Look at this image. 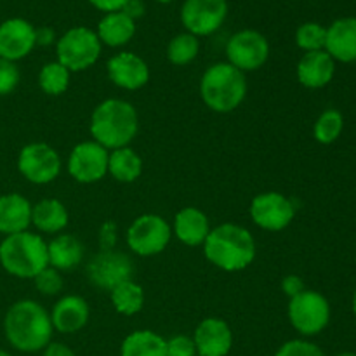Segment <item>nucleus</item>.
<instances>
[{
	"instance_id": "nucleus-1",
	"label": "nucleus",
	"mask_w": 356,
	"mask_h": 356,
	"mask_svg": "<svg viewBox=\"0 0 356 356\" xmlns=\"http://www.w3.org/2000/svg\"><path fill=\"white\" fill-rule=\"evenodd\" d=\"M51 315L31 299L17 301L7 309L3 332L10 346L23 353L42 351L52 341Z\"/></svg>"
},
{
	"instance_id": "nucleus-2",
	"label": "nucleus",
	"mask_w": 356,
	"mask_h": 356,
	"mask_svg": "<svg viewBox=\"0 0 356 356\" xmlns=\"http://www.w3.org/2000/svg\"><path fill=\"white\" fill-rule=\"evenodd\" d=\"M204 254L212 266L222 271H242L256 259V240L247 228L222 222L211 229Z\"/></svg>"
},
{
	"instance_id": "nucleus-3",
	"label": "nucleus",
	"mask_w": 356,
	"mask_h": 356,
	"mask_svg": "<svg viewBox=\"0 0 356 356\" xmlns=\"http://www.w3.org/2000/svg\"><path fill=\"white\" fill-rule=\"evenodd\" d=\"M89 129L92 141L99 143L108 152L124 148L138 136V111L129 101L106 99L94 108Z\"/></svg>"
},
{
	"instance_id": "nucleus-4",
	"label": "nucleus",
	"mask_w": 356,
	"mask_h": 356,
	"mask_svg": "<svg viewBox=\"0 0 356 356\" xmlns=\"http://www.w3.org/2000/svg\"><path fill=\"white\" fill-rule=\"evenodd\" d=\"M247 96L245 73L233 65L214 63L200 79V97L216 113H232Z\"/></svg>"
},
{
	"instance_id": "nucleus-5",
	"label": "nucleus",
	"mask_w": 356,
	"mask_h": 356,
	"mask_svg": "<svg viewBox=\"0 0 356 356\" xmlns=\"http://www.w3.org/2000/svg\"><path fill=\"white\" fill-rule=\"evenodd\" d=\"M0 264L13 277L33 280L49 266L47 243L40 235L28 229L7 235L0 243Z\"/></svg>"
},
{
	"instance_id": "nucleus-6",
	"label": "nucleus",
	"mask_w": 356,
	"mask_h": 356,
	"mask_svg": "<svg viewBox=\"0 0 356 356\" xmlns=\"http://www.w3.org/2000/svg\"><path fill=\"white\" fill-rule=\"evenodd\" d=\"M101 49H103V44L97 33L87 26L70 28L56 42L58 61L70 73L83 72L96 65L101 56Z\"/></svg>"
},
{
	"instance_id": "nucleus-7",
	"label": "nucleus",
	"mask_w": 356,
	"mask_h": 356,
	"mask_svg": "<svg viewBox=\"0 0 356 356\" xmlns=\"http://www.w3.org/2000/svg\"><path fill=\"white\" fill-rule=\"evenodd\" d=\"M287 313L291 325L305 337L318 336L330 322V305L327 298L309 289L291 299Z\"/></svg>"
},
{
	"instance_id": "nucleus-8",
	"label": "nucleus",
	"mask_w": 356,
	"mask_h": 356,
	"mask_svg": "<svg viewBox=\"0 0 356 356\" xmlns=\"http://www.w3.org/2000/svg\"><path fill=\"white\" fill-rule=\"evenodd\" d=\"M127 245L141 257H152L163 252L172 238V226L159 214H143L127 228Z\"/></svg>"
},
{
	"instance_id": "nucleus-9",
	"label": "nucleus",
	"mask_w": 356,
	"mask_h": 356,
	"mask_svg": "<svg viewBox=\"0 0 356 356\" xmlns=\"http://www.w3.org/2000/svg\"><path fill=\"white\" fill-rule=\"evenodd\" d=\"M61 156L45 143H30L17 156L21 176L33 184H49L61 174Z\"/></svg>"
},
{
	"instance_id": "nucleus-10",
	"label": "nucleus",
	"mask_w": 356,
	"mask_h": 356,
	"mask_svg": "<svg viewBox=\"0 0 356 356\" xmlns=\"http://www.w3.org/2000/svg\"><path fill=\"white\" fill-rule=\"evenodd\" d=\"M226 58L240 72H256L270 58L268 38L257 30L236 31L226 44Z\"/></svg>"
},
{
	"instance_id": "nucleus-11",
	"label": "nucleus",
	"mask_w": 356,
	"mask_h": 356,
	"mask_svg": "<svg viewBox=\"0 0 356 356\" xmlns=\"http://www.w3.org/2000/svg\"><path fill=\"white\" fill-rule=\"evenodd\" d=\"M87 278L94 287L101 291H111L125 280H132L134 264L132 259L118 250H101L89 261L86 268Z\"/></svg>"
},
{
	"instance_id": "nucleus-12",
	"label": "nucleus",
	"mask_w": 356,
	"mask_h": 356,
	"mask_svg": "<svg viewBox=\"0 0 356 356\" xmlns=\"http://www.w3.org/2000/svg\"><path fill=\"white\" fill-rule=\"evenodd\" d=\"M226 0H184L181 7L183 26L195 37H209L216 33L226 21Z\"/></svg>"
},
{
	"instance_id": "nucleus-13",
	"label": "nucleus",
	"mask_w": 356,
	"mask_h": 356,
	"mask_svg": "<svg viewBox=\"0 0 356 356\" xmlns=\"http://www.w3.org/2000/svg\"><path fill=\"white\" fill-rule=\"evenodd\" d=\"M250 218L254 225L266 232H282L296 218L294 202L278 191H266L250 202Z\"/></svg>"
},
{
	"instance_id": "nucleus-14",
	"label": "nucleus",
	"mask_w": 356,
	"mask_h": 356,
	"mask_svg": "<svg viewBox=\"0 0 356 356\" xmlns=\"http://www.w3.org/2000/svg\"><path fill=\"white\" fill-rule=\"evenodd\" d=\"M110 152L96 141L79 143L68 156V172L76 183L92 184L108 174Z\"/></svg>"
},
{
	"instance_id": "nucleus-15",
	"label": "nucleus",
	"mask_w": 356,
	"mask_h": 356,
	"mask_svg": "<svg viewBox=\"0 0 356 356\" xmlns=\"http://www.w3.org/2000/svg\"><path fill=\"white\" fill-rule=\"evenodd\" d=\"M37 47L35 26L23 17H10L0 23V58L19 61Z\"/></svg>"
},
{
	"instance_id": "nucleus-16",
	"label": "nucleus",
	"mask_w": 356,
	"mask_h": 356,
	"mask_svg": "<svg viewBox=\"0 0 356 356\" xmlns=\"http://www.w3.org/2000/svg\"><path fill=\"white\" fill-rule=\"evenodd\" d=\"M108 76L124 90H139L149 82V66L134 52H118L106 65Z\"/></svg>"
},
{
	"instance_id": "nucleus-17",
	"label": "nucleus",
	"mask_w": 356,
	"mask_h": 356,
	"mask_svg": "<svg viewBox=\"0 0 356 356\" xmlns=\"http://www.w3.org/2000/svg\"><path fill=\"white\" fill-rule=\"evenodd\" d=\"M198 356H228L233 348V332L221 318H205L198 323L193 334Z\"/></svg>"
},
{
	"instance_id": "nucleus-18",
	"label": "nucleus",
	"mask_w": 356,
	"mask_h": 356,
	"mask_svg": "<svg viewBox=\"0 0 356 356\" xmlns=\"http://www.w3.org/2000/svg\"><path fill=\"white\" fill-rule=\"evenodd\" d=\"M296 75H298L299 83L306 89H322L332 82L336 75V61L330 58L325 49L305 52L298 63Z\"/></svg>"
},
{
	"instance_id": "nucleus-19",
	"label": "nucleus",
	"mask_w": 356,
	"mask_h": 356,
	"mask_svg": "<svg viewBox=\"0 0 356 356\" xmlns=\"http://www.w3.org/2000/svg\"><path fill=\"white\" fill-rule=\"evenodd\" d=\"M89 316L90 309L86 299L80 296H65L52 308L51 322L58 332L75 334L87 325Z\"/></svg>"
},
{
	"instance_id": "nucleus-20",
	"label": "nucleus",
	"mask_w": 356,
	"mask_h": 356,
	"mask_svg": "<svg viewBox=\"0 0 356 356\" xmlns=\"http://www.w3.org/2000/svg\"><path fill=\"white\" fill-rule=\"evenodd\" d=\"M325 51L334 61H356V17H341L327 28Z\"/></svg>"
},
{
	"instance_id": "nucleus-21",
	"label": "nucleus",
	"mask_w": 356,
	"mask_h": 356,
	"mask_svg": "<svg viewBox=\"0 0 356 356\" xmlns=\"http://www.w3.org/2000/svg\"><path fill=\"white\" fill-rule=\"evenodd\" d=\"M172 233L188 247L204 245L211 233V222L207 214L198 207H184L174 218Z\"/></svg>"
},
{
	"instance_id": "nucleus-22",
	"label": "nucleus",
	"mask_w": 356,
	"mask_h": 356,
	"mask_svg": "<svg viewBox=\"0 0 356 356\" xmlns=\"http://www.w3.org/2000/svg\"><path fill=\"white\" fill-rule=\"evenodd\" d=\"M33 205L19 193H7L0 197V233L14 235L26 232L31 225Z\"/></svg>"
},
{
	"instance_id": "nucleus-23",
	"label": "nucleus",
	"mask_w": 356,
	"mask_h": 356,
	"mask_svg": "<svg viewBox=\"0 0 356 356\" xmlns=\"http://www.w3.org/2000/svg\"><path fill=\"white\" fill-rule=\"evenodd\" d=\"M96 33L101 44L108 47H124L134 38L136 21L129 17L124 10L104 14V17L97 24Z\"/></svg>"
},
{
	"instance_id": "nucleus-24",
	"label": "nucleus",
	"mask_w": 356,
	"mask_h": 356,
	"mask_svg": "<svg viewBox=\"0 0 356 356\" xmlns=\"http://www.w3.org/2000/svg\"><path fill=\"white\" fill-rule=\"evenodd\" d=\"M49 266L58 271L75 270L83 259V243L73 235H58L47 243Z\"/></svg>"
},
{
	"instance_id": "nucleus-25",
	"label": "nucleus",
	"mask_w": 356,
	"mask_h": 356,
	"mask_svg": "<svg viewBox=\"0 0 356 356\" xmlns=\"http://www.w3.org/2000/svg\"><path fill=\"white\" fill-rule=\"evenodd\" d=\"M68 209L58 198H44L31 209V225L42 233H61L68 226Z\"/></svg>"
},
{
	"instance_id": "nucleus-26",
	"label": "nucleus",
	"mask_w": 356,
	"mask_h": 356,
	"mask_svg": "<svg viewBox=\"0 0 356 356\" xmlns=\"http://www.w3.org/2000/svg\"><path fill=\"white\" fill-rule=\"evenodd\" d=\"M108 174L118 183H134L143 174V160L131 146H124L110 152Z\"/></svg>"
},
{
	"instance_id": "nucleus-27",
	"label": "nucleus",
	"mask_w": 356,
	"mask_h": 356,
	"mask_svg": "<svg viewBox=\"0 0 356 356\" xmlns=\"http://www.w3.org/2000/svg\"><path fill=\"white\" fill-rule=\"evenodd\" d=\"M120 356H167V341L153 330H134L122 341Z\"/></svg>"
},
{
	"instance_id": "nucleus-28",
	"label": "nucleus",
	"mask_w": 356,
	"mask_h": 356,
	"mask_svg": "<svg viewBox=\"0 0 356 356\" xmlns=\"http://www.w3.org/2000/svg\"><path fill=\"white\" fill-rule=\"evenodd\" d=\"M110 299L117 313L124 316H132L141 312L145 306V291L134 280H125L111 289Z\"/></svg>"
},
{
	"instance_id": "nucleus-29",
	"label": "nucleus",
	"mask_w": 356,
	"mask_h": 356,
	"mask_svg": "<svg viewBox=\"0 0 356 356\" xmlns=\"http://www.w3.org/2000/svg\"><path fill=\"white\" fill-rule=\"evenodd\" d=\"M72 73L59 61L45 63L38 73V86L47 96H61L70 86Z\"/></svg>"
},
{
	"instance_id": "nucleus-30",
	"label": "nucleus",
	"mask_w": 356,
	"mask_h": 356,
	"mask_svg": "<svg viewBox=\"0 0 356 356\" xmlns=\"http://www.w3.org/2000/svg\"><path fill=\"white\" fill-rule=\"evenodd\" d=\"M200 52V42L198 37L191 33H179L167 45V59L174 66H186L195 61Z\"/></svg>"
},
{
	"instance_id": "nucleus-31",
	"label": "nucleus",
	"mask_w": 356,
	"mask_h": 356,
	"mask_svg": "<svg viewBox=\"0 0 356 356\" xmlns=\"http://www.w3.org/2000/svg\"><path fill=\"white\" fill-rule=\"evenodd\" d=\"M344 129V118L341 111L327 110L323 111L315 122L313 127V136L320 145H332L341 138Z\"/></svg>"
},
{
	"instance_id": "nucleus-32",
	"label": "nucleus",
	"mask_w": 356,
	"mask_h": 356,
	"mask_svg": "<svg viewBox=\"0 0 356 356\" xmlns=\"http://www.w3.org/2000/svg\"><path fill=\"white\" fill-rule=\"evenodd\" d=\"M327 40V28L320 23H302L296 31V44L301 51L313 52L323 51Z\"/></svg>"
},
{
	"instance_id": "nucleus-33",
	"label": "nucleus",
	"mask_w": 356,
	"mask_h": 356,
	"mask_svg": "<svg viewBox=\"0 0 356 356\" xmlns=\"http://www.w3.org/2000/svg\"><path fill=\"white\" fill-rule=\"evenodd\" d=\"M35 287L40 294L44 296H58L65 287V280L61 277V271L54 270V268L47 266L33 278Z\"/></svg>"
},
{
	"instance_id": "nucleus-34",
	"label": "nucleus",
	"mask_w": 356,
	"mask_h": 356,
	"mask_svg": "<svg viewBox=\"0 0 356 356\" xmlns=\"http://www.w3.org/2000/svg\"><path fill=\"white\" fill-rule=\"evenodd\" d=\"M275 356H325V353L312 341L292 339L282 344Z\"/></svg>"
},
{
	"instance_id": "nucleus-35",
	"label": "nucleus",
	"mask_w": 356,
	"mask_h": 356,
	"mask_svg": "<svg viewBox=\"0 0 356 356\" xmlns=\"http://www.w3.org/2000/svg\"><path fill=\"white\" fill-rule=\"evenodd\" d=\"M19 79L21 75L16 63L0 58V96H7V94L14 92L17 83H19Z\"/></svg>"
},
{
	"instance_id": "nucleus-36",
	"label": "nucleus",
	"mask_w": 356,
	"mask_h": 356,
	"mask_svg": "<svg viewBox=\"0 0 356 356\" xmlns=\"http://www.w3.org/2000/svg\"><path fill=\"white\" fill-rule=\"evenodd\" d=\"M167 356H197L193 337L190 336H174L167 341Z\"/></svg>"
},
{
	"instance_id": "nucleus-37",
	"label": "nucleus",
	"mask_w": 356,
	"mask_h": 356,
	"mask_svg": "<svg viewBox=\"0 0 356 356\" xmlns=\"http://www.w3.org/2000/svg\"><path fill=\"white\" fill-rule=\"evenodd\" d=\"M117 232V222L115 221H106L99 229V247L101 250H113L117 245L118 238Z\"/></svg>"
},
{
	"instance_id": "nucleus-38",
	"label": "nucleus",
	"mask_w": 356,
	"mask_h": 356,
	"mask_svg": "<svg viewBox=\"0 0 356 356\" xmlns=\"http://www.w3.org/2000/svg\"><path fill=\"white\" fill-rule=\"evenodd\" d=\"M305 289V282H302L298 275H289V277H285L284 280H282V291H284V294L289 296L291 299L296 298L298 294H301Z\"/></svg>"
},
{
	"instance_id": "nucleus-39",
	"label": "nucleus",
	"mask_w": 356,
	"mask_h": 356,
	"mask_svg": "<svg viewBox=\"0 0 356 356\" xmlns=\"http://www.w3.org/2000/svg\"><path fill=\"white\" fill-rule=\"evenodd\" d=\"M90 6L96 7L97 10H103L104 14H110V13H118V10L124 9L125 3L129 0H89Z\"/></svg>"
},
{
	"instance_id": "nucleus-40",
	"label": "nucleus",
	"mask_w": 356,
	"mask_h": 356,
	"mask_svg": "<svg viewBox=\"0 0 356 356\" xmlns=\"http://www.w3.org/2000/svg\"><path fill=\"white\" fill-rule=\"evenodd\" d=\"M35 42L40 47H49V45L56 44V31L49 26H40L35 28Z\"/></svg>"
},
{
	"instance_id": "nucleus-41",
	"label": "nucleus",
	"mask_w": 356,
	"mask_h": 356,
	"mask_svg": "<svg viewBox=\"0 0 356 356\" xmlns=\"http://www.w3.org/2000/svg\"><path fill=\"white\" fill-rule=\"evenodd\" d=\"M42 356H75V353H73L72 348H68L66 344L51 341V343L44 348V355Z\"/></svg>"
},
{
	"instance_id": "nucleus-42",
	"label": "nucleus",
	"mask_w": 356,
	"mask_h": 356,
	"mask_svg": "<svg viewBox=\"0 0 356 356\" xmlns=\"http://www.w3.org/2000/svg\"><path fill=\"white\" fill-rule=\"evenodd\" d=\"M145 9L146 7H145V2H143V0H129L122 10H124L129 17H132V19L136 21V19H139L143 14H145Z\"/></svg>"
},
{
	"instance_id": "nucleus-43",
	"label": "nucleus",
	"mask_w": 356,
	"mask_h": 356,
	"mask_svg": "<svg viewBox=\"0 0 356 356\" xmlns=\"http://www.w3.org/2000/svg\"><path fill=\"white\" fill-rule=\"evenodd\" d=\"M353 313L356 316V291H355V296H353Z\"/></svg>"
},
{
	"instance_id": "nucleus-44",
	"label": "nucleus",
	"mask_w": 356,
	"mask_h": 356,
	"mask_svg": "<svg viewBox=\"0 0 356 356\" xmlns=\"http://www.w3.org/2000/svg\"><path fill=\"white\" fill-rule=\"evenodd\" d=\"M336 356H356V353H350V351H346V353H339Z\"/></svg>"
},
{
	"instance_id": "nucleus-45",
	"label": "nucleus",
	"mask_w": 356,
	"mask_h": 356,
	"mask_svg": "<svg viewBox=\"0 0 356 356\" xmlns=\"http://www.w3.org/2000/svg\"><path fill=\"white\" fill-rule=\"evenodd\" d=\"M155 2H160V3H170V2H174V0H155Z\"/></svg>"
},
{
	"instance_id": "nucleus-46",
	"label": "nucleus",
	"mask_w": 356,
	"mask_h": 356,
	"mask_svg": "<svg viewBox=\"0 0 356 356\" xmlns=\"http://www.w3.org/2000/svg\"><path fill=\"white\" fill-rule=\"evenodd\" d=\"M0 356H10L9 353H7V351H3V350H0Z\"/></svg>"
}]
</instances>
